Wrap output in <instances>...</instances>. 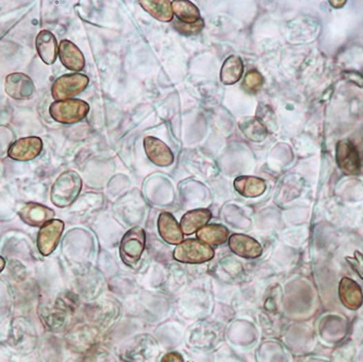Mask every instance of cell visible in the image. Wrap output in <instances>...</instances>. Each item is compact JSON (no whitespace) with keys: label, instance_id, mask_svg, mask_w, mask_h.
<instances>
[{"label":"cell","instance_id":"obj_21","mask_svg":"<svg viewBox=\"0 0 363 362\" xmlns=\"http://www.w3.org/2000/svg\"><path fill=\"white\" fill-rule=\"evenodd\" d=\"M139 5L153 18L161 22H171L173 20V10L169 0H139Z\"/></svg>","mask_w":363,"mask_h":362},{"label":"cell","instance_id":"obj_4","mask_svg":"<svg viewBox=\"0 0 363 362\" xmlns=\"http://www.w3.org/2000/svg\"><path fill=\"white\" fill-rule=\"evenodd\" d=\"M146 246V233L139 226L126 232L120 243V256L128 267L135 268Z\"/></svg>","mask_w":363,"mask_h":362},{"label":"cell","instance_id":"obj_7","mask_svg":"<svg viewBox=\"0 0 363 362\" xmlns=\"http://www.w3.org/2000/svg\"><path fill=\"white\" fill-rule=\"evenodd\" d=\"M336 162L338 168L345 174H358L361 169L360 156L358 149L349 139L338 141L336 146Z\"/></svg>","mask_w":363,"mask_h":362},{"label":"cell","instance_id":"obj_5","mask_svg":"<svg viewBox=\"0 0 363 362\" xmlns=\"http://www.w3.org/2000/svg\"><path fill=\"white\" fill-rule=\"evenodd\" d=\"M88 83H90V79L82 73L62 75L58 77L52 84V98L56 101L73 99L86 90Z\"/></svg>","mask_w":363,"mask_h":362},{"label":"cell","instance_id":"obj_28","mask_svg":"<svg viewBox=\"0 0 363 362\" xmlns=\"http://www.w3.org/2000/svg\"><path fill=\"white\" fill-rule=\"evenodd\" d=\"M161 362H184L179 352H168L162 357Z\"/></svg>","mask_w":363,"mask_h":362},{"label":"cell","instance_id":"obj_1","mask_svg":"<svg viewBox=\"0 0 363 362\" xmlns=\"http://www.w3.org/2000/svg\"><path fill=\"white\" fill-rule=\"evenodd\" d=\"M81 190V177L75 171H66L54 183L50 190V201L58 208H67L77 201Z\"/></svg>","mask_w":363,"mask_h":362},{"label":"cell","instance_id":"obj_31","mask_svg":"<svg viewBox=\"0 0 363 362\" xmlns=\"http://www.w3.org/2000/svg\"><path fill=\"white\" fill-rule=\"evenodd\" d=\"M6 267V261L1 256H0V273L3 272Z\"/></svg>","mask_w":363,"mask_h":362},{"label":"cell","instance_id":"obj_24","mask_svg":"<svg viewBox=\"0 0 363 362\" xmlns=\"http://www.w3.org/2000/svg\"><path fill=\"white\" fill-rule=\"evenodd\" d=\"M264 79L257 70H251L244 77L243 88L249 94H257L264 85Z\"/></svg>","mask_w":363,"mask_h":362},{"label":"cell","instance_id":"obj_25","mask_svg":"<svg viewBox=\"0 0 363 362\" xmlns=\"http://www.w3.org/2000/svg\"><path fill=\"white\" fill-rule=\"evenodd\" d=\"M204 26H205V22L202 19L190 24L183 23L181 21H173L174 30L179 32L182 35H185V37H190V35H196V34L200 33Z\"/></svg>","mask_w":363,"mask_h":362},{"label":"cell","instance_id":"obj_6","mask_svg":"<svg viewBox=\"0 0 363 362\" xmlns=\"http://www.w3.org/2000/svg\"><path fill=\"white\" fill-rule=\"evenodd\" d=\"M64 230V223L61 220H50L43 224L37 234V248L41 254L47 257L52 254L59 244Z\"/></svg>","mask_w":363,"mask_h":362},{"label":"cell","instance_id":"obj_22","mask_svg":"<svg viewBox=\"0 0 363 362\" xmlns=\"http://www.w3.org/2000/svg\"><path fill=\"white\" fill-rule=\"evenodd\" d=\"M238 126L242 133L244 134V137L255 143L264 141L268 137V131L266 126L257 117L244 118L238 123Z\"/></svg>","mask_w":363,"mask_h":362},{"label":"cell","instance_id":"obj_11","mask_svg":"<svg viewBox=\"0 0 363 362\" xmlns=\"http://www.w3.org/2000/svg\"><path fill=\"white\" fill-rule=\"evenodd\" d=\"M228 246L236 256L245 259H257L264 252L258 241L245 234L230 235L228 239Z\"/></svg>","mask_w":363,"mask_h":362},{"label":"cell","instance_id":"obj_26","mask_svg":"<svg viewBox=\"0 0 363 362\" xmlns=\"http://www.w3.org/2000/svg\"><path fill=\"white\" fill-rule=\"evenodd\" d=\"M274 117L273 111L271 110L270 107L264 105H259L258 111H257V118L266 126L268 131H271L272 130L275 129V119H271Z\"/></svg>","mask_w":363,"mask_h":362},{"label":"cell","instance_id":"obj_10","mask_svg":"<svg viewBox=\"0 0 363 362\" xmlns=\"http://www.w3.org/2000/svg\"><path fill=\"white\" fill-rule=\"evenodd\" d=\"M144 148L147 158L158 167H169L174 162L173 152L161 139L154 137H145Z\"/></svg>","mask_w":363,"mask_h":362},{"label":"cell","instance_id":"obj_17","mask_svg":"<svg viewBox=\"0 0 363 362\" xmlns=\"http://www.w3.org/2000/svg\"><path fill=\"white\" fill-rule=\"evenodd\" d=\"M340 298L344 306L351 310H357L362 306V290L360 286L351 279L344 278L340 281Z\"/></svg>","mask_w":363,"mask_h":362},{"label":"cell","instance_id":"obj_2","mask_svg":"<svg viewBox=\"0 0 363 362\" xmlns=\"http://www.w3.org/2000/svg\"><path fill=\"white\" fill-rule=\"evenodd\" d=\"M90 112V105L81 99L55 101L49 107L50 117L62 124H75L84 120Z\"/></svg>","mask_w":363,"mask_h":362},{"label":"cell","instance_id":"obj_27","mask_svg":"<svg viewBox=\"0 0 363 362\" xmlns=\"http://www.w3.org/2000/svg\"><path fill=\"white\" fill-rule=\"evenodd\" d=\"M343 74L346 80L353 83L355 85H358L359 88H363V77L360 73L351 71V72H345Z\"/></svg>","mask_w":363,"mask_h":362},{"label":"cell","instance_id":"obj_16","mask_svg":"<svg viewBox=\"0 0 363 362\" xmlns=\"http://www.w3.org/2000/svg\"><path fill=\"white\" fill-rule=\"evenodd\" d=\"M211 218L213 214L209 209L190 210L183 216L179 226L184 235H190L193 233H197L204 226L207 225Z\"/></svg>","mask_w":363,"mask_h":362},{"label":"cell","instance_id":"obj_15","mask_svg":"<svg viewBox=\"0 0 363 362\" xmlns=\"http://www.w3.org/2000/svg\"><path fill=\"white\" fill-rule=\"evenodd\" d=\"M36 50L46 65H54L58 56V43L52 32L43 30L36 37Z\"/></svg>","mask_w":363,"mask_h":362},{"label":"cell","instance_id":"obj_18","mask_svg":"<svg viewBox=\"0 0 363 362\" xmlns=\"http://www.w3.org/2000/svg\"><path fill=\"white\" fill-rule=\"evenodd\" d=\"M234 188L244 197L257 198L260 197L266 192V184L260 177L244 175V177H238L234 181Z\"/></svg>","mask_w":363,"mask_h":362},{"label":"cell","instance_id":"obj_8","mask_svg":"<svg viewBox=\"0 0 363 362\" xmlns=\"http://www.w3.org/2000/svg\"><path fill=\"white\" fill-rule=\"evenodd\" d=\"M43 141L37 137L18 139L8 149V157L16 161H31L43 152Z\"/></svg>","mask_w":363,"mask_h":362},{"label":"cell","instance_id":"obj_9","mask_svg":"<svg viewBox=\"0 0 363 362\" xmlns=\"http://www.w3.org/2000/svg\"><path fill=\"white\" fill-rule=\"evenodd\" d=\"M5 90L7 95L16 101H26L35 92L33 81L24 73H11L6 77Z\"/></svg>","mask_w":363,"mask_h":362},{"label":"cell","instance_id":"obj_20","mask_svg":"<svg viewBox=\"0 0 363 362\" xmlns=\"http://www.w3.org/2000/svg\"><path fill=\"white\" fill-rule=\"evenodd\" d=\"M243 74L244 62L241 57L232 54L223 62L220 72L221 82L223 84H236L243 77Z\"/></svg>","mask_w":363,"mask_h":362},{"label":"cell","instance_id":"obj_29","mask_svg":"<svg viewBox=\"0 0 363 362\" xmlns=\"http://www.w3.org/2000/svg\"><path fill=\"white\" fill-rule=\"evenodd\" d=\"M358 256L359 258H355V259H353V261H355V265H353V268L355 269V271L359 273L361 278L363 279V258L361 257V254H359V252Z\"/></svg>","mask_w":363,"mask_h":362},{"label":"cell","instance_id":"obj_23","mask_svg":"<svg viewBox=\"0 0 363 362\" xmlns=\"http://www.w3.org/2000/svg\"><path fill=\"white\" fill-rule=\"evenodd\" d=\"M172 10L183 23H195L200 20V11L197 6L185 0L172 1Z\"/></svg>","mask_w":363,"mask_h":362},{"label":"cell","instance_id":"obj_3","mask_svg":"<svg viewBox=\"0 0 363 362\" xmlns=\"http://www.w3.org/2000/svg\"><path fill=\"white\" fill-rule=\"evenodd\" d=\"M174 259L182 263L198 265L205 263L215 257L213 247L198 239H186L177 245L173 252Z\"/></svg>","mask_w":363,"mask_h":362},{"label":"cell","instance_id":"obj_12","mask_svg":"<svg viewBox=\"0 0 363 362\" xmlns=\"http://www.w3.org/2000/svg\"><path fill=\"white\" fill-rule=\"evenodd\" d=\"M19 217L24 223L33 228H41L43 224L54 220L55 211L37 203H26L19 210Z\"/></svg>","mask_w":363,"mask_h":362},{"label":"cell","instance_id":"obj_13","mask_svg":"<svg viewBox=\"0 0 363 362\" xmlns=\"http://www.w3.org/2000/svg\"><path fill=\"white\" fill-rule=\"evenodd\" d=\"M60 61L67 69L79 73L85 67V58L81 49L69 39L60 41L58 47Z\"/></svg>","mask_w":363,"mask_h":362},{"label":"cell","instance_id":"obj_14","mask_svg":"<svg viewBox=\"0 0 363 362\" xmlns=\"http://www.w3.org/2000/svg\"><path fill=\"white\" fill-rule=\"evenodd\" d=\"M158 231L162 239L171 245L181 244L184 241V234L177 219L170 212H162L158 219Z\"/></svg>","mask_w":363,"mask_h":362},{"label":"cell","instance_id":"obj_32","mask_svg":"<svg viewBox=\"0 0 363 362\" xmlns=\"http://www.w3.org/2000/svg\"><path fill=\"white\" fill-rule=\"evenodd\" d=\"M190 362H193V361H190Z\"/></svg>","mask_w":363,"mask_h":362},{"label":"cell","instance_id":"obj_30","mask_svg":"<svg viewBox=\"0 0 363 362\" xmlns=\"http://www.w3.org/2000/svg\"><path fill=\"white\" fill-rule=\"evenodd\" d=\"M330 3L334 8H342L345 5L346 1L345 0H343V1H333V0H331Z\"/></svg>","mask_w":363,"mask_h":362},{"label":"cell","instance_id":"obj_19","mask_svg":"<svg viewBox=\"0 0 363 362\" xmlns=\"http://www.w3.org/2000/svg\"><path fill=\"white\" fill-rule=\"evenodd\" d=\"M230 231L222 224H207L197 232V239L209 246H220L230 239Z\"/></svg>","mask_w":363,"mask_h":362}]
</instances>
